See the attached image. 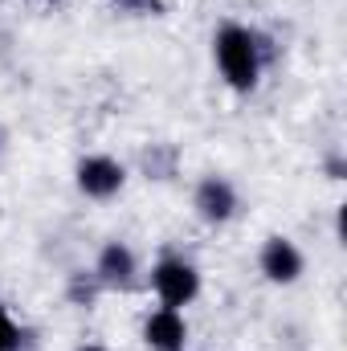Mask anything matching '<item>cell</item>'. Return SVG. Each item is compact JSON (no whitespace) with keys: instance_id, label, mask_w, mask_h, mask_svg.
I'll return each mask as SVG.
<instances>
[{"instance_id":"cell-1","label":"cell","mask_w":347,"mask_h":351,"mask_svg":"<svg viewBox=\"0 0 347 351\" xmlns=\"http://www.w3.org/2000/svg\"><path fill=\"white\" fill-rule=\"evenodd\" d=\"M265 58H270V45H265V37L254 25H241V21L217 25V33H213V66H217L221 82L233 94H254L261 86Z\"/></svg>"},{"instance_id":"cell-2","label":"cell","mask_w":347,"mask_h":351,"mask_svg":"<svg viewBox=\"0 0 347 351\" xmlns=\"http://www.w3.org/2000/svg\"><path fill=\"white\" fill-rule=\"evenodd\" d=\"M200 286H204L200 265L192 258H184V254H164L152 265V294H156L160 306H172V311L192 306L200 298Z\"/></svg>"},{"instance_id":"cell-3","label":"cell","mask_w":347,"mask_h":351,"mask_svg":"<svg viewBox=\"0 0 347 351\" xmlns=\"http://www.w3.org/2000/svg\"><path fill=\"white\" fill-rule=\"evenodd\" d=\"M74 188L86 196V200H115L123 188H127V164L110 152H90L74 164Z\"/></svg>"},{"instance_id":"cell-4","label":"cell","mask_w":347,"mask_h":351,"mask_svg":"<svg viewBox=\"0 0 347 351\" xmlns=\"http://www.w3.org/2000/svg\"><path fill=\"white\" fill-rule=\"evenodd\" d=\"M192 213H196L204 225H213V229L229 225V221L241 213V192H237V184L221 172L200 176L196 188H192Z\"/></svg>"},{"instance_id":"cell-5","label":"cell","mask_w":347,"mask_h":351,"mask_svg":"<svg viewBox=\"0 0 347 351\" xmlns=\"http://www.w3.org/2000/svg\"><path fill=\"white\" fill-rule=\"evenodd\" d=\"M258 269H261V278H265L270 286H294V282L307 274V254L298 250L294 237L270 233V237L261 241V250H258Z\"/></svg>"},{"instance_id":"cell-6","label":"cell","mask_w":347,"mask_h":351,"mask_svg":"<svg viewBox=\"0 0 347 351\" xmlns=\"http://www.w3.org/2000/svg\"><path fill=\"white\" fill-rule=\"evenodd\" d=\"M94 282L102 286V290H131L135 282H139V254H135V245L131 241H123V237H110V241H102V250H98V258H94Z\"/></svg>"},{"instance_id":"cell-7","label":"cell","mask_w":347,"mask_h":351,"mask_svg":"<svg viewBox=\"0 0 347 351\" xmlns=\"http://www.w3.org/2000/svg\"><path fill=\"white\" fill-rule=\"evenodd\" d=\"M188 339H192V327H188L184 311L156 306L143 319V348L147 351H188Z\"/></svg>"},{"instance_id":"cell-8","label":"cell","mask_w":347,"mask_h":351,"mask_svg":"<svg viewBox=\"0 0 347 351\" xmlns=\"http://www.w3.org/2000/svg\"><path fill=\"white\" fill-rule=\"evenodd\" d=\"M29 343V331L21 327V319L0 302V351H25Z\"/></svg>"},{"instance_id":"cell-9","label":"cell","mask_w":347,"mask_h":351,"mask_svg":"<svg viewBox=\"0 0 347 351\" xmlns=\"http://www.w3.org/2000/svg\"><path fill=\"white\" fill-rule=\"evenodd\" d=\"M115 4V12H123V16H164L168 12V0H110Z\"/></svg>"},{"instance_id":"cell-10","label":"cell","mask_w":347,"mask_h":351,"mask_svg":"<svg viewBox=\"0 0 347 351\" xmlns=\"http://www.w3.org/2000/svg\"><path fill=\"white\" fill-rule=\"evenodd\" d=\"M98 290H102V286L94 282V274H74V282H70V298H74V302H82V306L94 302V294H98Z\"/></svg>"},{"instance_id":"cell-11","label":"cell","mask_w":347,"mask_h":351,"mask_svg":"<svg viewBox=\"0 0 347 351\" xmlns=\"http://www.w3.org/2000/svg\"><path fill=\"white\" fill-rule=\"evenodd\" d=\"M78 351H106V348H98V343H86V348H78Z\"/></svg>"}]
</instances>
